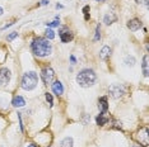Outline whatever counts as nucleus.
Segmentation results:
<instances>
[{
  "instance_id": "obj_1",
  "label": "nucleus",
  "mask_w": 149,
  "mask_h": 147,
  "mask_svg": "<svg viewBox=\"0 0 149 147\" xmlns=\"http://www.w3.org/2000/svg\"><path fill=\"white\" fill-rule=\"evenodd\" d=\"M31 49L37 57H46L50 56L52 52V45L47 38H42V37H37L31 43Z\"/></svg>"
},
{
  "instance_id": "obj_2",
  "label": "nucleus",
  "mask_w": 149,
  "mask_h": 147,
  "mask_svg": "<svg viewBox=\"0 0 149 147\" xmlns=\"http://www.w3.org/2000/svg\"><path fill=\"white\" fill-rule=\"evenodd\" d=\"M97 81V75L92 69H83L77 75V82L82 88H89L93 86Z\"/></svg>"
},
{
  "instance_id": "obj_3",
  "label": "nucleus",
  "mask_w": 149,
  "mask_h": 147,
  "mask_svg": "<svg viewBox=\"0 0 149 147\" xmlns=\"http://www.w3.org/2000/svg\"><path fill=\"white\" fill-rule=\"evenodd\" d=\"M38 84V76H37V74L35 71H29V72H26L24 75H23L22 78V82H21V86L22 89L27 90V91H29V90H33Z\"/></svg>"
},
{
  "instance_id": "obj_4",
  "label": "nucleus",
  "mask_w": 149,
  "mask_h": 147,
  "mask_svg": "<svg viewBox=\"0 0 149 147\" xmlns=\"http://www.w3.org/2000/svg\"><path fill=\"white\" fill-rule=\"evenodd\" d=\"M41 79L42 81L45 82V85H49L51 84L54 81V79H55V71L51 69V67H43L42 71H41Z\"/></svg>"
},
{
  "instance_id": "obj_5",
  "label": "nucleus",
  "mask_w": 149,
  "mask_h": 147,
  "mask_svg": "<svg viewBox=\"0 0 149 147\" xmlns=\"http://www.w3.org/2000/svg\"><path fill=\"white\" fill-rule=\"evenodd\" d=\"M125 91H126V89H125L124 85H112L108 89V94L112 96L113 99L121 98V96L125 94Z\"/></svg>"
},
{
  "instance_id": "obj_6",
  "label": "nucleus",
  "mask_w": 149,
  "mask_h": 147,
  "mask_svg": "<svg viewBox=\"0 0 149 147\" xmlns=\"http://www.w3.org/2000/svg\"><path fill=\"white\" fill-rule=\"evenodd\" d=\"M10 78H12L10 70L6 69V67H1V69H0V85L4 86L6 84H9Z\"/></svg>"
},
{
  "instance_id": "obj_7",
  "label": "nucleus",
  "mask_w": 149,
  "mask_h": 147,
  "mask_svg": "<svg viewBox=\"0 0 149 147\" xmlns=\"http://www.w3.org/2000/svg\"><path fill=\"white\" fill-rule=\"evenodd\" d=\"M59 36H60V39H61L63 43H68V42H70L74 38V34L66 28V27H63V28L60 29Z\"/></svg>"
},
{
  "instance_id": "obj_8",
  "label": "nucleus",
  "mask_w": 149,
  "mask_h": 147,
  "mask_svg": "<svg viewBox=\"0 0 149 147\" xmlns=\"http://www.w3.org/2000/svg\"><path fill=\"white\" fill-rule=\"evenodd\" d=\"M98 108H100V110H101L100 114H107V112H108L107 96H102V98L98 99Z\"/></svg>"
},
{
  "instance_id": "obj_9",
  "label": "nucleus",
  "mask_w": 149,
  "mask_h": 147,
  "mask_svg": "<svg viewBox=\"0 0 149 147\" xmlns=\"http://www.w3.org/2000/svg\"><path fill=\"white\" fill-rule=\"evenodd\" d=\"M127 28L130 29V31H138V29H140L141 28V22L139 21L138 18H134V19H131V21H129L127 22Z\"/></svg>"
},
{
  "instance_id": "obj_10",
  "label": "nucleus",
  "mask_w": 149,
  "mask_h": 147,
  "mask_svg": "<svg viewBox=\"0 0 149 147\" xmlns=\"http://www.w3.org/2000/svg\"><path fill=\"white\" fill-rule=\"evenodd\" d=\"M51 89H52L54 94H56L57 96L63 95V93H64V86L61 84V81H55L54 84H51Z\"/></svg>"
},
{
  "instance_id": "obj_11",
  "label": "nucleus",
  "mask_w": 149,
  "mask_h": 147,
  "mask_svg": "<svg viewBox=\"0 0 149 147\" xmlns=\"http://www.w3.org/2000/svg\"><path fill=\"white\" fill-rule=\"evenodd\" d=\"M12 104H13V106H15V108H21V106L26 105V100L21 95H15L12 100Z\"/></svg>"
},
{
  "instance_id": "obj_12",
  "label": "nucleus",
  "mask_w": 149,
  "mask_h": 147,
  "mask_svg": "<svg viewBox=\"0 0 149 147\" xmlns=\"http://www.w3.org/2000/svg\"><path fill=\"white\" fill-rule=\"evenodd\" d=\"M110 56H111V48L108 47V46L102 47V49H101V52H100V57L102 60H107Z\"/></svg>"
},
{
  "instance_id": "obj_13",
  "label": "nucleus",
  "mask_w": 149,
  "mask_h": 147,
  "mask_svg": "<svg viewBox=\"0 0 149 147\" xmlns=\"http://www.w3.org/2000/svg\"><path fill=\"white\" fill-rule=\"evenodd\" d=\"M108 121H110V118L108 117H106V114H98L97 118H96V122L98 126H104L107 124Z\"/></svg>"
},
{
  "instance_id": "obj_14",
  "label": "nucleus",
  "mask_w": 149,
  "mask_h": 147,
  "mask_svg": "<svg viewBox=\"0 0 149 147\" xmlns=\"http://www.w3.org/2000/svg\"><path fill=\"white\" fill-rule=\"evenodd\" d=\"M74 141L72 137H65L61 142H60V147H73Z\"/></svg>"
},
{
  "instance_id": "obj_15",
  "label": "nucleus",
  "mask_w": 149,
  "mask_h": 147,
  "mask_svg": "<svg viewBox=\"0 0 149 147\" xmlns=\"http://www.w3.org/2000/svg\"><path fill=\"white\" fill-rule=\"evenodd\" d=\"M144 138V146H148V128H144L139 132V141Z\"/></svg>"
},
{
  "instance_id": "obj_16",
  "label": "nucleus",
  "mask_w": 149,
  "mask_h": 147,
  "mask_svg": "<svg viewBox=\"0 0 149 147\" xmlns=\"http://www.w3.org/2000/svg\"><path fill=\"white\" fill-rule=\"evenodd\" d=\"M116 19H117V18H116V15H113V14H111V13H110V14H106V15H104L103 22L106 23L107 25H110V24H112V23L116 21Z\"/></svg>"
},
{
  "instance_id": "obj_17",
  "label": "nucleus",
  "mask_w": 149,
  "mask_h": 147,
  "mask_svg": "<svg viewBox=\"0 0 149 147\" xmlns=\"http://www.w3.org/2000/svg\"><path fill=\"white\" fill-rule=\"evenodd\" d=\"M143 74H144V76L147 78L148 76V55H145L144 57H143Z\"/></svg>"
},
{
  "instance_id": "obj_18",
  "label": "nucleus",
  "mask_w": 149,
  "mask_h": 147,
  "mask_svg": "<svg viewBox=\"0 0 149 147\" xmlns=\"http://www.w3.org/2000/svg\"><path fill=\"white\" fill-rule=\"evenodd\" d=\"M125 63H126L127 66H134L135 65V58L133 56H126L125 57Z\"/></svg>"
},
{
  "instance_id": "obj_19",
  "label": "nucleus",
  "mask_w": 149,
  "mask_h": 147,
  "mask_svg": "<svg viewBox=\"0 0 149 147\" xmlns=\"http://www.w3.org/2000/svg\"><path fill=\"white\" fill-rule=\"evenodd\" d=\"M46 38L47 39H54V38H55V32H54L51 28H47L46 29Z\"/></svg>"
},
{
  "instance_id": "obj_20",
  "label": "nucleus",
  "mask_w": 149,
  "mask_h": 147,
  "mask_svg": "<svg viewBox=\"0 0 149 147\" xmlns=\"http://www.w3.org/2000/svg\"><path fill=\"white\" fill-rule=\"evenodd\" d=\"M101 39V27L97 25L96 27V32H94V38L93 41H100Z\"/></svg>"
},
{
  "instance_id": "obj_21",
  "label": "nucleus",
  "mask_w": 149,
  "mask_h": 147,
  "mask_svg": "<svg viewBox=\"0 0 149 147\" xmlns=\"http://www.w3.org/2000/svg\"><path fill=\"white\" fill-rule=\"evenodd\" d=\"M89 10H91V8H89V5H86L83 8V13H84V19L86 21H88L89 19Z\"/></svg>"
},
{
  "instance_id": "obj_22",
  "label": "nucleus",
  "mask_w": 149,
  "mask_h": 147,
  "mask_svg": "<svg viewBox=\"0 0 149 147\" xmlns=\"http://www.w3.org/2000/svg\"><path fill=\"white\" fill-rule=\"evenodd\" d=\"M46 25L49 27V28H52V27H59V25H60V22L56 19V21H54V22H51V23H46Z\"/></svg>"
},
{
  "instance_id": "obj_23",
  "label": "nucleus",
  "mask_w": 149,
  "mask_h": 147,
  "mask_svg": "<svg viewBox=\"0 0 149 147\" xmlns=\"http://www.w3.org/2000/svg\"><path fill=\"white\" fill-rule=\"evenodd\" d=\"M46 100H47V103L50 104V106H52L54 105V102H52V95L51 94H49V93H46Z\"/></svg>"
},
{
  "instance_id": "obj_24",
  "label": "nucleus",
  "mask_w": 149,
  "mask_h": 147,
  "mask_svg": "<svg viewBox=\"0 0 149 147\" xmlns=\"http://www.w3.org/2000/svg\"><path fill=\"white\" fill-rule=\"evenodd\" d=\"M15 37H18V32H12L10 34L6 37V39H8V41H13V39L15 38Z\"/></svg>"
},
{
  "instance_id": "obj_25",
  "label": "nucleus",
  "mask_w": 149,
  "mask_h": 147,
  "mask_svg": "<svg viewBox=\"0 0 149 147\" xmlns=\"http://www.w3.org/2000/svg\"><path fill=\"white\" fill-rule=\"evenodd\" d=\"M18 118H19V124H21V131H23V123H22V117H21V113H18Z\"/></svg>"
},
{
  "instance_id": "obj_26",
  "label": "nucleus",
  "mask_w": 149,
  "mask_h": 147,
  "mask_svg": "<svg viewBox=\"0 0 149 147\" xmlns=\"http://www.w3.org/2000/svg\"><path fill=\"white\" fill-rule=\"evenodd\" d=\"M70 61H72V63H75L77 60H75V57H74V56H70Z\"/></svg>"
},
{
  "instance_id": "obj_27",
  "label": "nucleus",
  "mask_w": 149,
  "mask_h": 147,
  "mask_svg": "<svg viewBox=\"0 0 149 147\" xmlns=\"http://www.w3.org/2000/svg\"><path fill=\"white\" fill-rule=\"evenodd\" d=\"M49 4V1H47V0H42L41 1V5H47Z\"/></svg>"
},
{
  "instance_id": "obj_28",
  "label": "nucleus",
  "mask_w": 149,
  "mask_h": 147,
  "mask_svg": "<svg viewBox=\"0 0 149 147\" xmlns=\"http://www.w3.org/2000/svg\"><path fill=\"white\" fill-rule=\"evenodd\" d=\"M63 8V5H60V4H56V9H61Z\"/></svg>"
},
{
  "instance_id": "obj_29",
  "label": "nucleus",
  "mask_w": 149,
  "mask_h": 147,
  "mask_svg": "<svg viewBox=\"0 0 149 147\" xmlns=\"http://www.w3.org/2000/svg\"><path fill=\"white\" fill-rule=\"evenodd\" d=\"M3 13H4V10H3V8L0 6V15H3Z\"/></svg>"
},
{
  "instance_id": "obj_30",
  "label": "nucleus",
  "mask_w": 149,
  "mask_h": 147,
  "mask_svg": "<svg viewBox=\"0 0 149 147\" xmlns=\"http://www.w3.org/2000/svg\"><path fill=\"white\" fill-rule=\"evenodd\" d=\"M27 147H37V146H36V145H33V143H31V145H28Z\"/></svg>"
},
{
  "instance_id": "obj_31",
  "label": "nucleus",
  "mask_w": 149,
  "mask_h": 147,
  "mask_svg": "<svg viewBox=\"0 0 149 147\" xmlns=\"http://www.w3.org/2000/svg\"><path fill=\"white\" fill-rule=\"evenodd\" d=\"M97 1H104V0H97Z\"/></svg>"
},
{
  "instance_id": "obj_32",
  "label": "nucleus",
  "mask_w": 149,
  "mask_h": 147,
  "mask_svg": "<svg viewBox=\"0 0 149 147\" xmlns=\"http://www.w3.org/2000/svg\"><path fill=\"white\" fill-rule=\"evenodd\" d=\"M136 1H138V3H140V1H141V0H136Z\"/></svg>"
}]
</instances>
